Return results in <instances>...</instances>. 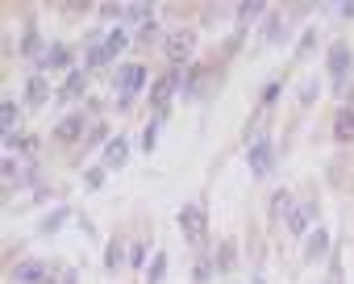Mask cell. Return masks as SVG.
I'll return each mask as SVG.
<instances>
[{"label":"cell","instance_id":"21","mask_svg":"<svg viewBox=\"0 0 354 284\" xmlns=\"http://www.w3.org/2000/svg\"><path fill=\"white\" fill-rule=\"evenodd\" d=\"M67 218H71V209H55V213H50V218L42 222V234H55V230H59V226H63Z\"/></svg>","mask_w":354,"mask_h":284},{"label":"cell","instance_id":"30","mask_svg":"<svg viewBox=\"0 0 354 284\" xmlns=\"http://www.w3.org/2000/svg\"><path fill=\"white\" fill-rule=\"evenodd\" d=\"M325 284H342V267H337V263L329 267V276H325Z\"/></svg>","mask_w":354,"mask_h":284},{"label":"cell","instance_id":"32","mask_svg":"<svg viewBox=\"0 0 354 284\" xmlns=\"http://www.w3.org/2000/svg\"><path fill=\"white\" fill-rule=\"evenodd\" d=\"M254 284H263V280H254Z\"/></svg>","mask_w":354,"mask_h":284},{"label":"cell","instance_id":"12","mask_svg":"<svg viewBox=\"0 0 354 284\" xmlns=\"http://www.w3.org/2000/svg\"><path fill=\"white\" fill-rule=\"evenodd\" d=\"M84 88H88V76L84 71H71L67 84L59 88V100H75V96H84Z\"/></svg>","mask_w":354,"mask_h":284},{"label":"cell","instance_id":"16","mask_svg":"<svg viewBox=\"0 0 354 284\" xmlns=\"http://www.w3.org/2000/svg\"><path fill=\"white\" fill-rule=\"evenodd\" d=\"M234 259H238V247H234V242H221V247H217L213 267H217V272H230V267H234Z\"/></svg>","mask_w":354,"mask_h":284},{"label":"cell","instance_id":"14","mask_svg":"<svg viewBox=\"0 0 354 284\" xmlns=\"http://www.w3.org/2000/svg\"><path fill=\"white\" fill-rule=\"evenodd\" d=\"M46 100H50V96H46V80H42V76H34V80L26 84V105H30V109H38V105H46Z\"/></svg>","mask_w":354,"mask_h":284},{"label":"cell","instance_id":"19","mask_svg":"<svg viewBox=\"0 0 354 284\" xmlns=\"http://www.w3.org/2000/svg\"><path fill=\"white\" fill-rule=\"evenodd\" d=\"M171 92H175V80H162V84H154V109H167V100H171Z\"/></svg>","mask_w":354,"mask_h":284},{"label":"cell","instance_id":"8","mask_svg":"<svg viewBox=\"0 0 354 284\" xmlns=\"http://www.w3.org/2000/svg\"><path fill=\"white\" fill-rule=\"evenodd\" d=\"M325 67H329V76H333V80H342V76L350 71V46H346V42H333V51H329V63H325Z\"/></svg>","mask_w":354,"mask_h":284},{"label":"cell","instance_id":"17","mask_svg":"<svg viewBox=\"0 0 354 284\" xmlns=\"http://www.w3.org/2000/svg\"><path fill=\"white\" fill-rule=\"evenodd\" d=\"M271 213H275V218H288V213H292V193H288V188H279V193L271 197Z\"/></svg>","mask_w":354,"mask_h":284},{"label":"cell","instance_id":"3","mask_svg":"<svg viewBox=\"0 0 354 284\" xmlns=\"http://www.w3.org/2000/svg\"><path fill=\"white\" fill-rule=\"evenodd\" d=\"M142 84H146V67H142V63L121 67V76H117V92H121V96H117V105L125 109V105H129V96H138V92H142Z\"/></svg>","mask_w":354,"mask_h":284},{"label":"cell","instance_id":"7","mask_svg":"<svg viewBox=\"0 0 354 284\" xmlns=\"http://www.w3.org/2000/svg\"><path fill=\"white\" fill-rule=\"evenodd\" d=\"M271 159H275L271 142H267V138H259L254 147H250V172H254V176H267V172H271Z\"/></svg>","mask_w":354,"mask_h":284},{"label":"cell","instance_id":"9","mask_svg":"<svg viewBox=\"0 0 354 284\" xmlns=\"http://www.w3.org/2000/svg\"><path fill=\"white\" fill-rule=\"evenodd\" d=\"M125 159H129V142L125 138H113L109 147H104V168L117 172V168H125Z\"/></svg>","mask_w":354,"mask_h":284},{"label":"cell","instance_id":"24","mask_svg":"<svg viewBox=\"0 0 354 284\" xmlns=\"http://www.w3.org/2000/svg\"><path fill=\"white\" fill-rule=\"evenodd\" d=\"M142 259H146V242H133V247H129V263H133V267H138V263H142Z\"/></svg>","mask_w":354,"mask_h":284},{"label":"cell","instance_id":"2","mask_svg":"<svg viewBox=\"0 0 354 284\" xmlns=\"http://www.w3.org/2000/svg\"><path fill=\"white\" fill-rule=\"evenodd\" d=\"M125 46H129V30H113V34H109V42H104V46H96V51L88 55V67L96 71V67L113 63V59H117V55H121Z\"/></svg>","mask_w":354,"mask_h":284},{"label":"cell","instance_id":"13","mask_svg":"<svg viewBox=\"0 0 354 284\" xmlns=\"http://www.w3.org/2000/svg\"><path fill=\"white\" fill-rule=\"evenodd\" d=\"M0 134H5V138H17V105H13V100L0 105Z\"/></svg>","mask_w":354,"mask_h":284},{"label":"cell","instance_id":"26","mask_svg":"<svg viewBox=\"0 0 354 284\" xmlns=\"http://www.w3.org/2000/svg\"><path fill=\"white\" fill-rule=\"evenodd\" d=\"M313 100H317V80H308V84H304V96H300V105H313Z\"/></svg>","mask_w":354,"mask_h":284},{"label":"cell","instance_id":"29","mask_svg":"<svg viewBox=\"0 0 354 284\" xmlns=\"http://www.w3.org/2000/svg\"><path fill=\"white\" fill-rule=\"evenodd\" d=\"M5 180H17V159H5Z\"/></svg>","mask_w":354,"mask_h":284},{"label":"cell","instance_id":"6","mask_svg":"<svg viewBox=\"0 0 354 284\" xmlns=\"http://www.w3.org/2000/svg\"><path fill=\"white\" fill-rule=\"evenodd\" d=\"M180 226H184V234H188V242H196L201 234H205V205H184L180 209Z\"/></svg>","mask_w":354,"mask_h":284},{"label":"cell","instance_id":"5","mask_svg":"<svg viewBox=\"0 0 354 284\" xmlns=\"http://www.w3.org/2000/svg\"><path fill=\"white\" fill-rule=\"evenodd\" d=\"M313 222H317V201L292 205V213H288V226H292V234H296V238H300V234H313Z\"/></svg>","mask_w":354,"mask_h":284},{"label":"cell","instance_id":"20","mask_svg":"<svg viewBox=\"0 0 354 284\" xmlns=\"http://www.w3.org/2000/svg\"><path fill=\"white\" fill-rule=\"evenodd\" d=\"M125 17H129V26H150V9L146 5H129Z\"/></svg>","mask_w":354,"mask_h":284},{"label":"cell","instance_id":"23","mask_svg":"<svg viewBox=\"0 0 354 284\" xmlns=\"http://www.w3.org/2000/svg\"><path fill=\"white\" fill-rule=\"evenodd\" d=\"M104 267H109V272L121 267V242H109V251H104Z\"/></svg>","mask_w":354,"mask_h":284},{"label":"cell","instance_id":"11","mask_svg":"<svg viewBox=\"0 0 354 284\" xmlns=\"http://www.w3.org/2000/svg\"><path fill=\"white\" fill-rule=\"evenodd\" d=\"M325 251H329V234H325V230H313L308 242H304V263H317Z\"/></svg>","mask_w":354,"mask_h":284},{"label":"cell","instance_id":"28","mask_svg":"<svg viewBox=\"0 0 354 284\" xmlns=\"http://www.w3.org/2000/svg\"><path fill=\"white\" fill-rule=\"evenodd\" d=\"M275 96H279V84H267V88H263V100H267V105H271V100H275Z\"/></svg>","mask_w":354,"mask_h":284},{"label":"cell","instance_id":"1","mask_svg":"<svg viewBox=\"0 0 354 284\" xmlns=\"http://www.w3.org/2000/svg\"><path fill=\"white\" fill-rule=\"evenodd\" d=\"M196 30H175V34H167V42H162V51H167V63H188L192 55H196Z\"/></svg>","mask_w":354,"mask_h":284},{"label":"cell","instance_id":"18","mask_svg":"<svg viewBox=\"0 0 354 284\" xmlns=\"http://www.w3.org/2000/svg\"><path fill=\"white\" fill-rule=\"evenodd\" d=\"M333 134H337L342 142H350V138H354V109H346V113L337 117V125H333Z\"/></svg>","mask_w":354,"mask_h":284},{"label":"cell","instance_id":"31","mask_svg":"<svg viewBox=\"0 0 354 284\" xmlns=\"http://www.w3.org/2000/svg\"><path fill=\"white\" fill-rule=\"evenodd\" d=\"M63 284H75V276H71V272H67V280H63Z\"/></svg>","mask_w":354,"mask_h":284},{"label":"cell","instance_id":"27","mask_svg":"<svg viewBox=\"0 0 354 284\" xmlns=\"http://www.w3.org/2000/svg\"><path fill=\"white\" fill-rule=\"evenodd\" d=\"M263 13V5H242V21H250V17H259Z\"/></svg>","mask_w":354,"mask_h":284},{"label":"cell","instance_id":"22","mask_svg":"<svg viewBox=\"0 0 354 284\" xmlns=\"http://www.w3.org/2000/svg\"><path fill=\"white\" fill-rule=\"evenodd\" d=\"M162 272H167V251L150 259V272H146V280H150V284H158V280H162Z\"/></svg>","mask_w":354,"mask_h":284},{"label":"cell","instance_id":"15","mask_svg":"<svg viewBox=\"0 0 354 284\" xmlns=\"http://www.w3.org/2000/svg\"><path fill=\"white\" fill-rule=\"evenodd\" d=\"M42 67H71V46H50L46 51V59H42Z\"/></svg>","mask_w":354,"mask_h":284},{"label":"cell","instance_id":"25","mask_svg":"<svg viewBox=\"0 0 354 284\" xmlns=\"http://www.w3.org/2000/svg\"><path fill=\"white\" fill-rule=\"evenodd\" d=\"M154 138H158V121H154V125H146V134H142V147H146V151L154 147Z\"/></svg>","mask_w":354,"mask_h":284},{"label":"cell","instance_id":"4","mask_svg":"<svg viewBox=\"0 0 354 284\" xmlns=\"http://www.w3.org/2000/svg\"><path fill=\"white\" fill-rule=\"evenodd\" d=\"M50 280V267L42 259H21L13 267V284H46Z\"/></svg>","mask_w":354,"mask_h":284},{"label":"cell","instance_id":"10","mask_svg":"<svg viewBox=\"0 0 354 284\" xmlns=\"http://www.w3.org/2000/svg\"><path fill=\"white\" fill-rule=\"evenodd\" d=\"M80 130H84V117H80V113H67V117L55 125V138H59V142H75Z\"/></svg>","mask_w":354,"mask_h":284}]
</instances>
